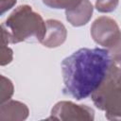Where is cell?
<instances>
[{
    "instance_id": "6da1fadb",
    "label": "cell",
    "mask_w": 121,
    "mask_h": 121,
    "mask_svg": "<svg viewBox=\"0 0 121 121\" xmlns=\"http://www.w3.org/2000/svg\"><path fill=\"white\" fill-rule=\"evenodd\" d=\"M112 62L106 48H80L61 62L63 93L77 100L84 99L98 88Z\"/></svg>"
},
{
    "instance_id": "7a4b0ae2",
    "label": "cell",
    "mask_w": 121,
    "mask_h": 121,
    "mask_svg": "<svg viewBox=\"0 0 121 121\" xmlns=\"http://www.w3.org/2000/svg\"><path fill=\"white\" fill-rule=\"evenodd\" d=\"M1 28L2 44L17 43L33 38L41 43L46 31V24L31 7L22 5L11 12Z\"/></svg>"
},
{
    "instance_id": "3957f363",
    "label": "cell",
    "mask_w": 121,
    "mask_h": 121,
    "mask_svg": "<svg viewBox=\"0 0 121 121\" xmlns=\"http://www.w3.org/2000/svg\"><path fill=\"white\" fill-rule=\"evenodd\" d=\"M94 104L110 120H121V55L112 56L104 80L92 94Z\"/></svg>"
},
{
    "instance_id": "277c9868",
    "label": "cell",
    "mask_w": 121,
    "mask_h": 121,
    "mask_svg": "<svg viewBox=\"0 0 121 121\" xmlns=\"http://www.w3.org/2000/svg\"><path fill=\"white\" fill-rule=\"evenodd\" d=\"M91 35L95 43L113 53L121 45V30L116 22L109 17H99L92 25Z\"/></svg>"
},
{
    "instance_id": "5b68a950",
    "label": "cell",
    "mask_w": 121,
    "mask_h": 121,
    "mask_svg": "<svg viewBox=\"0 0 121 121\" xmlns=\"http://www.w3.org/2000/svg\"><path fill=\"white\" fill-rule=\"evenodd\" d=\"M49 119L93 120L94 111L86 105H77L70 101H60L52 109Z\"/></svg>"
},
{
    "instance_id": "8992f818",
    "label": "cell",
    "mask_w": 121,
    "mask_h": 121,
    "mask_svg": "<svg viewBox=\"0 0 121 121\" xmlns=\"http://www.w3.org/2000/svg\"><path fill=\"white\" fill-rule=\"evenodd\" d=\"M45 24L46 31L41 43L46 47H57L62 44L67 35L65 26L57 20H47Z\"/></svg>"
},
{
    "instance_id": "52a82bcc",
    "label": "cell",
    "mask_w": 121,
    "mask_h": 121,
    "mask_svg": "<svg viewBox=\"0 0 121 121\" xmlns=\"http://www.w3.org/2000/svg\"><path fill=\"white\" fill-rule=\"evenodd\" d=\"M93 13V5L89 0L82 2L73 9L65 10L67 21L74 26H80L88 23Z\"/></svg>"
},
{
    "instance_id": "ba28073f",
    "label": "cell",
    "mask_w": 121,
    "mask_h": 121,
    "mask_svg": "<svg viewBox=\"0 0 121 121\" xmlns=\"http://www.w3.org/2000/svg\"><path fill=\"white\" fill-rule=\"evenodd\" d=\"M28 115L26 106L18 101H9L1 106V120H22Z\"/></svg>"
},
{
    "instance_id": "9c48e42d",
    "label": "cell",
    "mask_w": 121,
    "mask_h": 121,
    "mask_svg": "<svg viewBox=\"0 0 121 121\" xmlns=\"http://www.w3.org/2000/svg\"><path fill=\"white\" fill-rule=\"evenodd\" d=\"M43 2L52 9H64L65 10H69L78 7L82 0H43Z\"/></svg>"
},
{
    "instance_id": "30bf717a",
    "label": "cell",
    "mask_w": 121,
    "mask_h": 121,
    "mask_svg": "<svg viewBox=\"0 0 121 121\" xmlns=\"http://www.w3.org/2000/svg\"><path fill=\"white\" fill-rule=\"evenodd\" d=\"M119 0H96L95 8L100 12H111L114 10Z\"/></svg>"
}]
</instances>
